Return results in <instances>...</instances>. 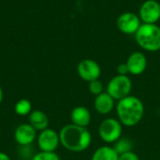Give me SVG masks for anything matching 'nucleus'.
<instances>
[{
	"label": "nucleus",
	"instance_id": "nucleus-9",
	"mask_svg": "<svg viewBox=\"0 0 160 160\" xmlns=\"http://www.w3.org/2000/svg\"><path fill=\"white\" fill-rule=\"evenodd\" d=\"M142 23H157L160 20V3L158 0L144 1L139 10Z\"/></svg>",
	"mask_w": 160,
	"mask_h": 160
},
{
	"label": "nucleus",
	"instance_id": "nucleus-2",
	"mask_svg": "<svg viewBox=\"0 0 160 160\" xmlns=\"http://www.w3.org/2000/svg\"><path fill=\"white\" fill-rule=\"evenodd\" d=\"M115 109L120 123L128 128L137 126L143 118L145 112L142 101L131 95L118 100Z\"/></svg>",
	"mask_w": 160,
	"mask_h": 160
},
{
	"label": "nucleus",
	"instance_id": "nucleus-1",
	"mask_svg": "<svg viewBox=\"0 0 160 160\" xmlns=\"http://www.w3.org/2000/svg\"><path fill=\"white\" fill-rule=\"evenodd\" d=\"M60 144L73 153H81L87 150L92 142V135L87 128L73 124L66 125L59 131Z\"/></svg>",
	"mask_w": 160,
	"mask_h": 160
},
{
	"label": "nucleus",
	"instance_id": "nucleus-23",
	"mask_svg": "<svg viewBox=\"0 0 160 160\" xmlns=\"http://www.w3.org/2000/svg\"><path fill=\"white\" fill-rule=\"evenodd\" d=\"M3 98H4V93H3L2 87L0 86V104H1L2 101H3Z\"/></svg>",
	"mask_w": 160,
	"mask_h": 160
},
{
	"label": "nucleus",
	"instance_id": "nucleus-24",
	"mask_svg": "<svg viewBox=\"0 0 160 160\" xmlns=\"http://www.w3.org/2000/svg\"></svg>",
	"mask_w": 160,
	"mask_h": 160
},
{
	"label": "nucleus",
	"instance_id": "nucleus-3",
	"mask_svg": "<svg viewBox=\"0 0 160 160\" xmlns=\"http://www.w3.org/2000/svg\"><path fill=\"white\" fill-rule=\"evenodd\" d=\"M137 44L146 52L160 50V26L157 23H142L135 34Z\"/></svg>",
	"mask_w": 160,
	"mask_h": 160
},
{
	"label": "nucleus",
	"instance_id": "nucleus-6",
	"mask_svg": "<svg viewBox=\"0 0 160 160\" xmlns=\"http://www.w3.org/2000/svg\"><path fill=\"white\" fill-rule=\"evenodd\" d=\"M141 25L142 21L139 15L130 11L120 14L116 21L118 30L126 35H135Z\"/></svg>",
	"mask_w": 160,
	"mask_h": 160
},
{
	"label": "nucleus",
	"instance_id": "nucleus-8",
	"mask_svg": "<svg viewBox=\"0 0 160 160\" xmlns=\"http://www.w3.org/2000/svg\"><path fill=\"white\" fill-rule=\"evenodd\" d=\"M77 73L85 82L98 80L101 74L100 66L93 59H83L77 66Z\"/></svg>",
	"mask_w": 160,
	"mask_h": 160
},
{
	"label": "nucleus",
	"instance_id": "nucleus-20",
	"mask_svg": "<svg viewBox=\"0 0 160 160\" xmlns=\"http://www.w3.org/2000/svg\"><path fill=\"white\" fill-rule=\"evenodd\" d=\"M118 160H140V158L136 153H134L133 151H130V152L119 155Z\"/></svg>",
	"mask_w": 160,
	"mask_h": 160
},
{
	"label": "nucleus",
	"instance_id": "nucleus-22",
	"mask_svg": "<svg viewBox=\"0 0 160 160\" xmlns=\"http://www.w3.org/2000/svg\"><path fill=\"white\" fill-rule=\"evenodd\" d=\"M0 160H11L9 156L4 152H0Z\"/></svg>",
	"mask_w": 160,
	"mask_h": 160
},
{
	"label": "nucleus",
	"instance_id": "nucleus-12",
	"mask_svg": "<svg viewBox=\"0 0 160 160\" xmlns=\"http://www.w3.org/2000/svg\"><path fill=\"white\" fill-rule=\"evenodd\" d=\"M94 106L98 113L101 115H106L111 113L114 109L115 100L107 92H103L96 97Z\"/></svg>",
	"mask_w": 160,
	"mask_h": 160
},
{
	"label": "nucleus",
	"instance_id": "nucleus-4",
	"mask_svg": "<svg viewBox=\"0 0 160 160\" xmlns=\"http://www.w3.org/2000/svg\"><path fill=\"white\" fill-rule=\"evenodd\" d=\"M132 90V82L128 75H116L112 77L108 85L107 93L114 99L120 100L130 95Z\"/></svg>",
	"mask_w": 160,
	"mask_h": 160
},
{
	"label": "nucleus",
	"instance_id": "nucleus-15",
	"mask_svg": "<svg viewBox=\"0 0 160 160\" xmlns=\"http://www.w3.org/2000/svg\"><path fill=\"white\" fill-rule=\"evenodd\" d=\"M119 155L113 149L112 146H101L98 148L93 156L91 160H118Z\"/></svg>",
	"mask_w": 160,
	"mask_h": 160
},
{
	"label": "nucleus",
	"instance_id": "nucleus-17",
	"mask_svg": "<svg viewBox=\"0 0 160 160\" xmlns=\"http://www.w3.org/2000/svg\"><path fill=\"white\" fill-rule=\"evenodd\" d=\"M112 147H113V149L116 151V153L118 155H122V154H125V153L132 151L133 143H132V142L129 139L121 137L118 141H116L113 143Z\"/></svg>",
	"mask_w": 160,
	"mask_h": 160
},
{
	"label": "nucleus",
	"instance_id": "nucleus-18",
	"mask_svg": "<svg viewBox=\"0 0 160 160\" xmlns=\"http://www.w3.org/2000/svg\"><path fill=\"white\" fill-rule=\"evenodd\" d=\"M31 160H61L60 157L55 152H38Z\"/></svg>",
	"mask_w": 160,
	"mask_h": 160
},
{
	"label": "nucleus",
	"instance_id": "nucleus-11",
	"mask_svg": "<svg viewBox=\"0 0 160 160\" xmlns=\"http://www.w3.org/2000/svg\"><path fill=\"white\" fill-rule=\"evenodd\" d=\"M126 64L131 75H141L147 68V58L143 52H134L128 57Z\"/></svg>",
	"mask_w": 160,
	"mask_h": 160
},
{
	"label": "nucleus",
	"instance_id": "nucleus-13",
	"mask_svg": "<svg viewBox=\"0 0 160 160\" xmlns=\"http://www.w3.org/2000/svg\"><path fill=\"white\" fill-rule=\"evenodd\" d=\"M91 112L84 106H77L70 112L71 124L79 127L87 128L91 123Z\"/></svg>",
	"mask_w": 160,
	"mask_h": 160
},
{
	"label": "nucleus",
	"instance_id": "nucleus-14",
	"mask_svg": "<svg viewBox=\"0 0 160 160\" xmlns=\"http://www.w3.org/2000/svg\"><path fill=\"white\" fill-rule=\"evenodd\" d=\"M28 118H29V124L37 131L40 132V131L48 128L49 118L44 112H42L40 110L32 111L31 113L28 115Z\"/></svg>",
	"mask_w": 160,
	"mask_h": 160
},
{
	"label": "nucleus",
	"instance_id": "nucleus-5",
	"mask_svg": "<svg viewBox=\"0 0 160 160\" xmlns=\"http://www.w3.org/2000/svg\"><path fill=\"white\" fill-rule=\"evenodd\" d=\"M123 134V125L118 119L106 118L98 128V135L100 139L106 143H114Z\"/></svg>",
	"mask_w": 160,
	"mask_h": 160
},
{
	"label": "nucleus",
	"instance_id": "nucleus-7",
	"mask_svg": "<svg viewBox=\"0 0 160 160\" xmlns=\"http://www.w3.org/2000/svg\"><path fill=\"white\" fill-rule=\"evenodd\" d=\"M37 143L42 152H55L60 144L59 133L48 128L39 132L37 137Z\"/></svg>",
	"mask_w": 160,
	"mask_h": 160
},
{
	"label": "nucleus",
	"instance_id": "nucleus-21",
	"mask_svg": "<svg viewBox=\"0 0 160 160\" xmlns=\"http://www.w3.org/2000/svg\"><path fill=\"white\" fill-rule=\"evenodd\" d=\"M116 70H117V74H118V75H128V74L129 73L128 68V66H127L126 63H121V64H119Z\"/></svg>",
	"mask_w": 160,
	"mask_h": 160
},
{
	"label": "nucleus",
	"instance_id": "nucleus-10",
	"mask_svg": "<svg viewBox=\"0 0 160 160\" xmlns=\"http://www.w3.org/2000/svg\"><path fill=\"white\" fill-rule=\"evenodd\" d=\"M37 130L29 124H22L18 126L14 131L15 142L22 146H27L32 144L37 140Z\"/></svg>",
	"mask_w": 160,
	"mask_h": 160
},
{
	"label": "nucleus",
	"instance_id": "nucleus-16",
	"mask_svg": "<svg viewBox=\"0 0 160 160\" xmlns=\"http://www.w3.org/2000/svg\"><path fill=\"white\" fill-rule=\"evenodd\" d=\"M15 113L20 116H26L29 115L32 112V104L26 98H22L18 100L14 106Z\"/></svg>",
	"mask_w": 160,
	"mask_h": 160
},
{
	"label": "nucleus",
	"instance_id": "nucleus-19",
	"mask_svg": "<svg viewBox=\"0 0 160 160\" xmlns=\"http://www.w3.org/2000/svg\"><path fill=\"white\" fill-rule=\"evenodd\" d=\"M88 90L92 95L97 97L100 95L101 93H103V84L99 80L92 81L88 84Z\"/></svg>",
	"mask_w": 160,
	"mask_h": 160
}]
</instances>
